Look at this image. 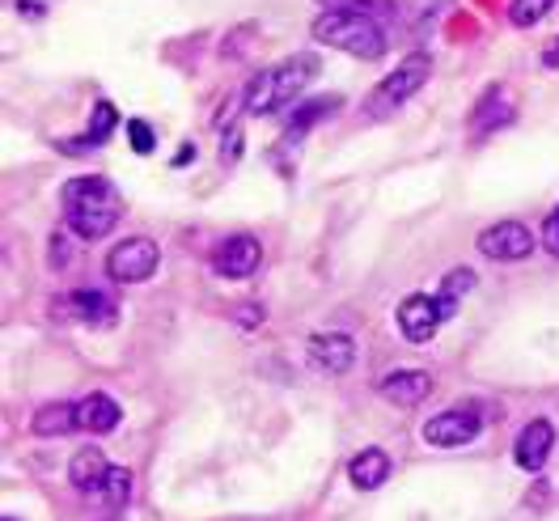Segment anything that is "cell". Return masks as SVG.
I'll return each mask as SVG.
<instances>
[{"mask_svg":"<svg viewBox=\"0 0 559 521\" xmlns=\"http://www.w3.org/2000/svg\"><path fill=\"white\" fill-rule=\"evenodd\" d=\"M64 221H69V234L81 242H98L106 238L119 216H123V196L119 187L103 178V174H81L64 182Z\"/></svg>","mask_w":559,"mask_h":521,"instance_id":"6da1fadb","label":"cell"},{"mask_svg":"<svg viewBox=\"0 0 559 521\" xmlns=\"http://www.w3.org/2000/svg\"><path fill=\"white\" fill-rule=\"evenodd\" d=\"M314 43L322 47H335V51H348L356 60H382L390 35L378 17H365V13H344V9H322L310 26Z\"/></svg>","mask_w":559,"mask_h":521,"instance_id":"7a4b0ae2","label":"cell"},{"mask_svg":"<svg viewBox=\"0 0 559 521\" xmlns=\"http://www.w3.org/2000/svg\"><path fill=\"white\" fill-rule=\"evenodd\" d=\"M428 76H432V56H428V51H412L399 69L385 72L382 81L369 90V98H365V115H369V119H385V115H394L399 106H407L419 90L428 85Z\"/></svg>","mask_w":559,"mask_h":521,"instance_id":"3957f363","label":"cell"},{"mask_svg":"<svg viewBox=\"0 0 559 521\" xmlns=\"http://www.w3.org/2000/svg\"><path fill=\"white\" fill-rule=\"evenodd\" d=\"M457 313V301L454 297H424V293H416V297H403L399 301V310H394V318H399V331H403V340H412V344H428L432 335H437V327L445 322V318H454Z\"/></svg>","mask_w":559,"mask_h":521,"instance_id":"277c9868","label":"cell"},{"mask_svg":"<svg viewBox=\"0 0 559 521\" xmlns=\"http://www.w3.org/2000/svg\"><path fill=\"white\" fill-rule=\"evenodd\" d=\"M157 263H162V250L153 238H123L106 254V276L115 284H144V280H153Z\"/></svg>","mask_w":559,"mask_h":521,"instance_id":"5b68a950","label":"cell"},{"mask_svg":"<svg viewBox=\"0 0 559 521\" xmlns=\"http://www.w3.org/2000/svg\"><path fill=\"white\" fill-rule=\"evenodd\" d=\"M484 433V419L475 407H454V412H441L424 424V441L437 446V450H457V446H471L475 437Z\"/></svg>","mask_w":559,"mask_h":521,"instance_id":"8992f818","label":"cell"},{"mask_svg":"<svg viewBox=\"0 0 559 521\" xmlns=\"http://www.w3.org/2000/svg\"><path fill=\"white\" fill-rule=\"evenodd\" d=\"M318 72H322V60H318L314 51H297V56L280 60V69H272V94H276V106L297 103V98L314 85Z\"/></svg>","mask_w":559,"mask_h":521,"instance_id":"52a82bcc","label":"cell"},{"mask_svg":"<svg viewBox=\"0 0 559 521\" xmlns=\"http://www.w3.org/2000/svg\"><path fill=\"white\" fill-rule=\"evenodd\" d=\"M259 263H263V246H259L254 234H234V238H225V242L216 246V254H212L216 276H225V280L254 276Z\"/></svg>","mask_w":559,"mask_h":521,"instance_id":"ba28073f","label":"cell"},{"mask_svg":"<svg viewBox=\"0 0 559 521\" xmlns=\"http://www.w3.org/2000/svg\"><path fill=\"white\" fill-rule=\"evenodd\" d=\"M534 250V234L525 229L522 221H500L479 234V254L484 259H496V263H518Z\"/></svg>","mask_w":559,"mask_h":521,"instance_id":"9c48e42d","label":"cell"},{"mask_svg":"<svg viewBox=\"0 0 559 521\" xmlns=\"http://www.w3.org/2000/svg\"><path fill=\"white\" fill-rule=\"evenodd\" d=\"M306 356L322 374H348L352 365H356V340L344 335V331H318L306 344Z\"/></svg>","mask_w":559,"mask_h":521,"instance_id":"30bf717a","label":"cell"},{"mask_svg":"<svg viewBox=\"0 0 559 521\" xmlns=\"http://www.w3.org/2000/svg\"><path fill=\"white\" fill-rule=\"evenodd\" d=\"M56 310L76 318V322H90V327H115V322H119V306H115V297H106V293H98V288H76V293H64Z\"/></svg>","mask_w":559,"mask_h":521,"instance_id":"8fae6325","label":"cell"},{"mask_svg":"<svg viewBox=\"0 0 559 521\" xmlns=\"http://www.w3.org/2000/svg\"><path fill=\"white\" fill-rule=\"evenodd\" d=\"M556 446V424L551 419H530L522 433H518V446H513V458H518V466L530 471V475H538L543 471V462H547V453Z\"/></svg>","mask_w":559,"mask_h":521,"instance_id":"7c38bea8","label":"cell"},{"mask_svg":"<svg viewBox=\"0 0 559 521\" xmlns=\"http://www.w3.org/2000/svg\"><path fill=\"white\" fill-rule=\"evenodd\" d=\"M378 390H382L385 403H394V407H416V403H424L432 394V378L424 369H394V374H385Z\"/></svg>","mask_w":559,"mask_h":521,"instance_id":"4fadbf2b","label":"cell"},{"mask_svg":"<svg viewBox=\"0 0 559 521\" xmlns=\"http://www.w3.org/2000/svg\"><path fill=\"white\" fill-rule=\"evenodd\" d=\"M119 419H123V407H119L110 394H103V390H94V394H85V399L76 403V424H81L85 433H115Z\"/></svg>","mask_w":559,"mask_h":521,"instance_id":"5bb4252c","label":"cell"},{"mask_svg":"<svg viewBox=\"0 0 559 521\" xmlns=\"http://www.w3.org/2000/svg\"><path fill=\"white\" fill-rule=\"evenodd\" d=\"M110 458H106L103 450H94V446H85V450H76L72 453V462H69V484L76 487V492H98L103 487V479L110 475Z\"/></svg>","mask_w":559,"mask_h":521,"instance_id":"9a60e30c","label":"cell"},{"mask_svg":"<svg viewBox=\"0 0 559 521\" xmlns=\"http://www.w3.org/2000/svg\"><path fill=\"white\" fill-rule=\"evenodd\" d=\"M513 119H518V106L509 103V94L500 85H491L488 94H484V103H479V110H475V137H491V132L509 128Z\"/></svg>","mask_w":559,"mask_h":521,"instance_id":"2e32d148","label":"cell"},{"mask_svg":"<svg viewBox=\"0 0 559 521\" xmlns=\"http://www.w3.org/2000/svg\"><path fill=\"white\" fill-rule=\"evenodd\" d=\"M348 479H352V487H360V492L382 487L385 479H390V458H385L382 450H360L348 462Z\"/></svg>","mask_w":559,"mask_h":521,"instance_id":"e0dca14e","label":"cell"},{"mask_svg":"<svg viewBox=\"0 0 559 521\" xmlns=\"http://www.w3.org/2000/svg\"><path fill=\"white\" fill-rule=\"evenodd\" d=\"M31 428H35V437H64L72 428H81V424H76V403L56 399V403L38 407L35 419H31Z\"/></svg>","mask_w":559,"mask_h":521,"instance_id":"ac0fdd59","label":"cell"},{"mask_svg":"<svg viewBox=\"0 0 559 521\" xmlns=\"http://www.w3.org/2000/svg\"><path fill=\"white\" fill-rule=\"evenodd\" d=\"M115 123H119V110H115V103H98V106H94V119H90V132L76 140L72 149H94V144H106V140H110V132H115Z\"/></svg>","mask_w":559,"mask_h":521,"instance_id":"d6986e66","label":"cell"},{"mask_svg":"<svg viewBox=\"0 0 559 521\" xmlns=\"http://www.w3.org/2000/svg\"><path fill=\"white\" fill-rule=\"evenodd\" d=\"M340 106V98H318V103H306L293 119H288V137H306L314 123H322L331 110Z\"/></svg>","mask_w":559,"mask_h":521,"instance_id":"ffe728a7","label":"cell"},{"mask_svg":"<svg viewBox=\"0 0 559 521\" xmlns=\"http://www.w3.org/2000/svg\"><path fill=\"white\" fill-rule=\"evenodd\" d=\"M103 505H110V509H123L128 505V496H132V475L123 471V466H110V475L103 479V487L94 492Z\"/></svg>","mask_w":559,"mask_h":521,"instance_id":"44dd1931","label":"cell"},{"mask_svg":"<svg viewBox=\"0 0 559 521\" xmlns=\"http://www.w3.org/2000/svg\"><path fill=\"white\" fill-rule=\"evenodd\" d=\"M556 4L559 0H513V4H509V22H513L518 31H530V26H538Z\"/></svg>","mask_w":559,"mask_h":521,"instance_id":"7402d4cb","label":"cell"},{"mask_svg":"<svg viewBox=\"0 0 559 521\" xmlns=\"http://www.w3.org/2000/svg\"><path fill=\"white\" fill-rule=\"evenodd\" d=\"M322 9H344V13H365V17H378V22H390L394 17V0H318Z\"/></svg>","mask_w":559,"mask_h":521,"instance_id":"603a6c76","label":"cell"},{"mask_svg":"<svg viewBox=\"0 0 559 521\" xmlns=\"http://www.w3.org/2000/svg\"><path fill=\"white\" fill-rule=\"evenodd\" d=\"M128 140H132L136 153H153V149H157V132H153L144 119H132V123H128Z\"/></svg>","mask_w":559,"mask_h":521,"instance_id":"cb8c5ba5","label":"cell"},{"mask_svg":"<svg viewBox=\"0 0 559 521\" xmlns=\"http://www.w3.org/2000/svg\"><path fill=\"white\" fill-rule=\"evenodd\" d=\"M471 288H475V272H466V268H457L454 276H445V284H441V293H445V297H462V293H471Z\"/></svg>","mask_w":559,"mask_h":521,"instance_id":"d4e9b609","label":"cell"},{"mask_svg":"<svg viewBox=\"0 0 559 521\" xmlns=\"http://www.w3.org/2000/svg\"><path fill=\"white\" fill-rule=\"evenodd\" d=\"M543 246H547V254H559V209L547 212V221H543Z\"/></svg>","mask_w":559,"mask_h":521,"instance_id":"484cf974","label":"cell"},{"mask_svg":"<svg viewBox=\"0 0 559 521\" xmlns=\"http://www.w3.org/2000/svg\"><path fill=\"white\" fill-rule=\"evenodd\" d=\"M234 322L246 327V331H254V327L263 322V310H259V306H238V310H234Z\"/></svg>","mask_w":559,"mask_h":521,"instance_id":"4316f807","label":"cell"},{"mask_svg":"<svg viewBox=\"0 0 559 521\" xmlns=\"http://www.w3.org/2000/svg\"><path fill=\"white\" fill-rule=\"evenodd\" d=\"M543 69H559V38L543 47Z\"/></svg>","mask_w":559,"mask_h":521,"instance_id":"83f0119b","label":"cell"},{"mask_svg":"<svg viewBox=\"0 0 559 521\" xmlns=\"http://www.w3.org/2000/svg\"><path fill=\"white\" fill-rule=\"evenodd\" d=\"M4 521H17V518H4Z\"/></svg>","mask_w":559,"mask_h":521,"instance_id":"f1b7e54d","label":"cell"}]
</instances>
